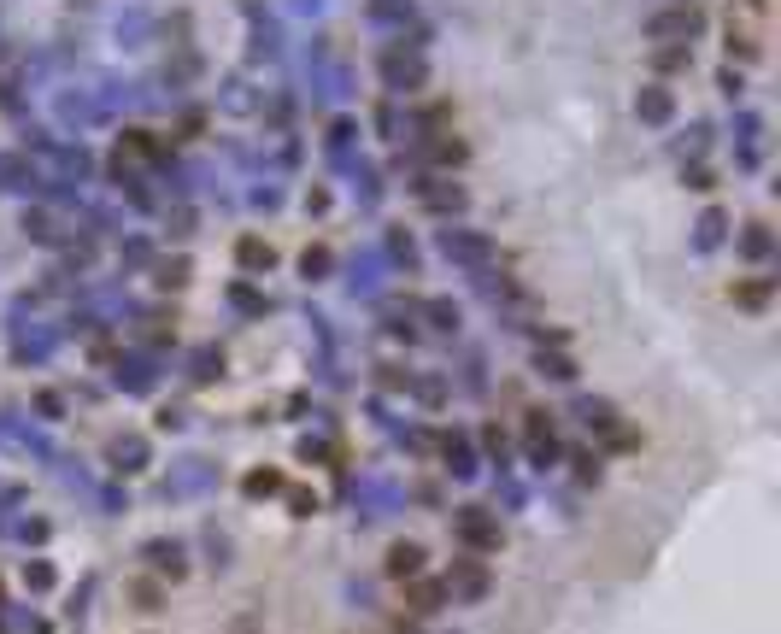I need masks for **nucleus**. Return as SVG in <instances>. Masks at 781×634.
Masks as SVG:
<instances>
[{
    "label": "nucleus",
    "instance_id": "f257e3e1",
    "mask_svg": "<svg viewBox=\"0 0 781 634\" xmlns=\"http://www.w3.org/2000/svg\"><path fill=\"white\" fill-rule=\"evenodd\" d=\"M652 35H693V12H664V18H652Z\"/></svg>",
    "mask_w": 781,
    "mask_h": 634
},
{
    "label": "nucleus",
    "instance_id": "f03ea898",
    "mask_svg": "<svg viewBox=\"0 0 781 634\" xmlns=\"http://www.w3.org/2000/svg\"><path fill=\"white\" fill-rule=\"evenodd\" d=\"M417 564H424L417 546H400V552H394V576H405V570H417Z\"/></svg>",
    "mask_w": 781,
    "mask_h": 634
}]
</instances>
